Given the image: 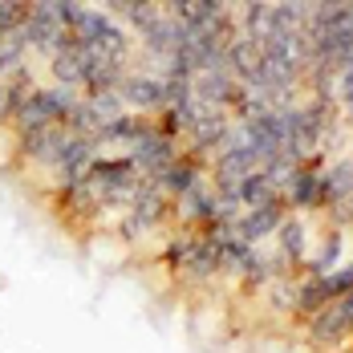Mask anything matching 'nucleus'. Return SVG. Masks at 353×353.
Returning <instances> with one entry per match:
<instances>
[{"mask_svg":"<svg viewBox=\"0 0 353 353\" xmlns=\"http://www.w3.org/2000/svg\"><path fill=\"white\" fill-rule=\"evenodd\" d=\"M118 94H122L126 106L142 110V114H159V110L167 106V81L154 77V73H130V77H122Z\"/></svg>","mask_w":353,"mask_h":353,"instance_id":"f257e3e1","label":"nucleus"},{"mask_svg":"<svg viewBox=\"0 0 353 353\" xmlns=\"http://www.w3.org/2000/svg\"><path fill=\"white\" fill-rule=\"evenodd\" d=\"M284 199H292V208H305V212L321 208V171H317V159H305V163L296 167L292 183L284 187Z\"/></svg>","mask_w":353,"mask_h":353,"instance_id":"f03ea898","label":"nucleus"},{"mask_svg":"<svg viewBox=\"0 0 353 353\" xmlns=\"http://www.w3.org/2000/svg\"><path fill=\"white\" fill-rule=\"evenodd\" d=\"M284 223V199L276 203H268V208H252L244 219H236V236H240V244L252 248V240H264L272 228H281Z\"/></svg>","mask_w":353,"mask_h":353,"instance_id":"7ed1b4c3","label":"nucleus"},{"mask_svg":"<svg viewBox=\"0 0 353 353\" xmlns=\"http://www.w3.org/2000/svg\"><path fill=\"white\" fill-rule=\"evenodd\" d=\"M345 199H353V159H341L333 171L321 175V208H333Z\"/></svg>","mask_w":353,"mask_h":353,"instance_id":"20e7f679","label":"nucleus"},{"mask_svg":"<svg viewBox=\"0 0 353 353\" xmlns=\"http://www.w3.org/2000/svg\"><path fill=\"white\" fill-rule=\"evenodd\" d=\"M281 248L296 260V256H305V228H301V219H284L281 223Z\"/></svg>","mask_w":353,"mask_h":353,"instance_id":"39448f33","label":"nucleus"},{"mask_svg":"<svg viewBox=\"0 0 353 353\" xmlns=\"http://www.w3.org/2000/svg\"><path fill=\"white\" fill-rule=\"evenodd\" d=\"M321 284H325V296H329V301H337V296H350V292H353V264L337 268L333 276H321Z\"/></svg>","mask_w":353,"mask_h":353,"instance_id":"423d86ee","label":"nucleus"},{"mask_svg":"<svg viewBox=\"0 0 353 353\" xmlns=\"http://www.w3.org/2000/svg\"><path fill=\"white\" fill-rule=\"evenodd\" d=\"M25 94H29L25 81H0V118H12V110L21 106Z\"/></svg>","mask_w":353,"mask_h":353,"instance_id":"0eeeda50","label":"nucleus"}]
</instances>
